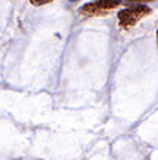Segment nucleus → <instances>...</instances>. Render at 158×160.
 <instances>
[{
  "label": "nucleus",
  "instance_id": "obj_1",
  "mask_svg": "<svg viewBox=\"0 0 158 160\" xmlns=\"http://www.w3.org/2000/svg\"><path fill=\"white\" fill-rule=\"evenodd\" d=\"M151 13V9L146 4H138V6H133L124 9L119 13V23L120 27L123 28H130L136 26L143 17Z\"/></svg>",
  "mask_w": 158,
  "mask_h": 160
},
{
  "label": "nucleus",
  "instance_id": "obj_2",
  "mask_svg": "<svg viewBox=\"0 0 158 160\" xmlns=\"http://www.w3.org/2000/svg\"><path fill=\"white\" fill-rule=\"evenodd\" d=\"M122 3L120 0H98L93 3H88L81 7L79 13L84 16H102L108 14L112 9L117 7Z\"/></svg>",
  "mask_w": 158,
  "mask_h": 160
},
{
  "label": "nucleus",
  "instance_id": "obj_3",
  "mask_svg": "<svg viewBox=\"0 0 158 160\" xmlns=\"http://www.w3.org/2000/svg\"><path fill=\"white\" fill-rule=\"evenodd\" d=\"M31 4L34 6H42V4H47V3H51V2H54V0H30Z\"/></svg>",
  "mask_w": 158,
  "mask_h": 160
},
{
  "label": "nucleus",
  "instance_id": "obj_4",
  "mask_svg": "<svg viewBox=\"0 0 158 160\" xmlns=\"http://www.w3.org/2000/svg\"><path fill=\"white\" fill-rule=\"evenodd\" d=\"M120 2H126V3H137V2H152V0H120Z\"/></svg>",
  "mask_w": 158,
  "mask_h": 160
},
{
  "label": "nucleus",
  "instance_id": "obj_5",
  "mask_svg": "<svg viewBox=\"0 0 158 160\" xmlns=\"http://www.w3.org/2000/svg\"><path fill=\"white\" fill-rule=\"evenodd\" d=\"M157 36H158V33H157Z\"/></svg>",
  "mask_w": 158,
  "mask_h": 160
}]
</instances>
